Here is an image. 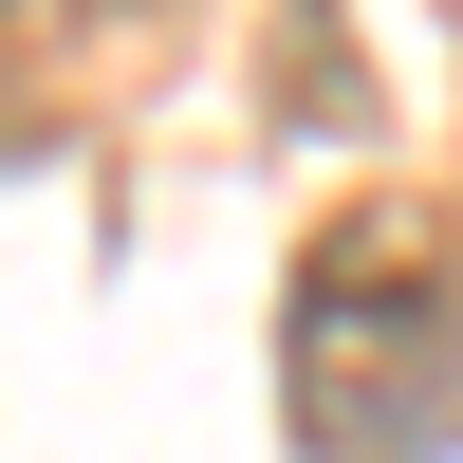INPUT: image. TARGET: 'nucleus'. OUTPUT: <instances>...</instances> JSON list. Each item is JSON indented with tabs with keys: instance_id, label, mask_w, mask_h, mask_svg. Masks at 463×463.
Masks as SVG:
<instances>
[{
	"instance_id": "obj_1",
	"label": "nucleus",
	"mask_w": 463,
	"mask_h": 463,
	"mask_svg": "<svg viewBox=\"0 0 463 463\" xmlns=\"http://www.w3.org/2000/svg\"><path fill=\"white\" fill-rule=\"evenodd\" d=\"M279 427H297V463H445L463 445V241H445V204L371 185V204H334L297 241Z\"/></svg>"
},
{
	"instance_id": "obj_2",
	"label": "nucleus",
	"mask_w": 463,
	"mask_h": 463,
	"mask_svg": "<svg viewBox=\"0 0 463 463\" xmlns=\"http://www.w3.org/2000/svg\"><path fill=\"white\" fill-rule=\"evenodd\" d=\"M445 37H463V0H445Z\"/></svg>"
}]
</instances>
